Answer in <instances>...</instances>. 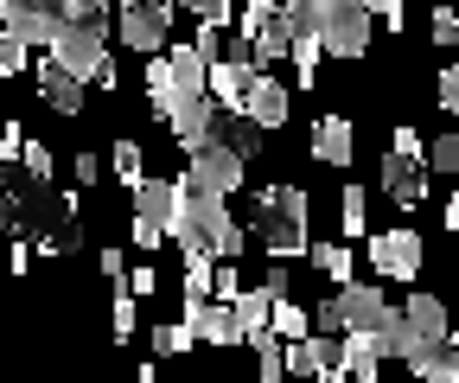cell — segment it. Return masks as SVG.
<instances>
[{"label":"cell","instance_id":"obj_1","mask_svg":"<svg viewBox=\"0 0 459 383\" xmlns=\"http://www.w3.org/2000/svg\"><path fill=\"white\" fill-rule=\"evenodd\" d=\"M7 224H13V231H32V243H39L45 256H71V249L83 243L77 217L51 198V179H26L20 160L7 167Z\"/></svg>","mask_w":459,"mask_h":383},{"label":"cell","instance_id":"obj_2","mask_svg":"<svg viewBox=\"0 0 459 383\" xmlns=\"http://www.w3.org/2000/svg\"><path fill=\"white\" fill-rule=\"evenodd\" d=\"M179 186H186V179H179ZM172 237H179V249H186V256H204V262H237V249H243V237H249V231L230 224V205H223L217 192L186 186Z\"/></svg>","mask_w":459,"mask_h":383},{"label":"cell","instance_id":"obj_3","mask_svg":"<svg viewBox=\"0 0 459 383\" xmlns=\"http://www.w3.org/2000/svg\"><path fill=\"white\" fill-rule=\"evenodd\" d=\"M281 13L300 32H319L332 58H364V45H370V7L364 0H281Z\"/></svg>","mask_w":459,"mask_h":383},{"label":"cell","instance_id":"obj_4","mask_svg":"<svg viewBox=\"0 0 459 383\" xmlns=\"http://www.w3.org/2000/svg\"><path fill=\"white\" fill-rule=\"evenodd\" d=\"M255 243L274 256V262H294V256H307L313 243H307V192L300 186H268L262 198H255Z\"/></svg>","mask_w":459,"mask_h":383},{"label":"cell","instance_id":"obj_5","mask_svg":"<svg viewBox=\"0 0 459 383\" xmlns=\"http://www.w3.org/2000/svg\"><path fill=\"white\" fill-rule=\"evenodd\" d=\"M45 51H51L65 71H77V77H90V83H102V90L122 83V77H115V65H108V20H102V13H71Z\"/></svg>","mask_w":459,"mask_h":383},{"label":"cell","instance_id":"obj_6","mask_svg":"<svg viewBox=\"0 0 459 383\" xmlns=\"http://www.w3.org/2000/svg\"><path fill=\"white\" fill-rule=\"evenodd\" d=\"M383 313H389L383 288L344 282V288H338V294L313 313V326H319V333H383Z\"/></svg>","mask_w":459,"mask_h":383},{"label":"cell","instance_id":"obj_7","mask_svg":"<svg viewBox=\"0 0 459 383\" xmlns=\"http://www.w3.org/2000/svg\"><path fill=\"white\" fill-rule=\"evenodd\" d=\"M179 198H186V186H172V179H141L134 186V243L141 249L172 237V224H179Z\"/></svg>","mask_w":459,"mask_h":383},{"label":"cell","instance_id":"obj_8","mask_svg":"<svg viewBox=\"0 0 459 383\" xmlns=\"http://www.w3.org/2000/svg\"><path fill=\"white\" fill-rule=\"evenodd\" d=\"M243 167H249V160H243L237 147L211 141V147H198V153H192V167H186V186H198V192H217V198H230V192L243 186Z\"/></svg>","mask_w":459,"mask_h":383},{"label":"cell","instance_id":"obj_9","mask_svg":"<svg viewBox=\"0 0 459 383\" xmlns=\"http://www.w3.org/2000/svg\"><path fill=\"white\" fill-rule=\"evenodd\" d=\"M0 20H7V32H20L32 45H51L57 26L71 20V0H0Z\"/></svg>","mask_w":459,"mask_h":383},{"label":"cell","instance_id":"obj_10","mask_svg":"<svg viewBox=\"0 0 459 383\" xmlns=\"http://www.w3.org/2000/svg\"><path fill=\"white\" fill-rule=\"evenodd\" d=\"M287 370L294 377H338L344 370V333H319L313 326L307 339L287 345Z\"/></svg>","mask_w":459,"mask_h":383},{"label":"cell","instance_id":"obj_11","mask_svg":"<svg viewBox=\"0 0 459 383\" xmlns=\"http://www.w3.org/2000/svg\"><path fill=\"white\" fill-rule=\"evenodd\" d=\"M370 262L389 282H415L421 275V237L415 231H377L370 237Z\"/></svg>","mask_w":459,"mask_h":383},{"label":"cell","instance_id":"obj_12","mask_svg":"<svg viewBox=\"0 0 459 383\" xmlns=\"http://www.w3.org/2000/svg\"><path fill=\"white\" fill-rule=\"evenodd\" d=\"M122 39L134 45V51H166V26H172V0H134V7H122Z\"/></svg>","mask_w":459,"mask_h":383},{"label":"cell","instance_id":"obj_13","mask_svg":"<svg viewBox=\"0 0 459 383\" xmlns=\"http://www.w3.org/2000/svg\"><path fill=\"white\" fill-rule=\"evenodd\" d=\"M383 192L402 205V211H415L421 198H428V173H421V153H409V147H389L383 153Z\"/></svg>","mask_w":459,"mask_h":383},{"label":"cell","instance_id":"obj_14","mask_svg":"<svg viewBox=\"0 0 459 383\" xmlns=\"http://www.w3.org/2000/svg\"><path fill=\"white\" fill-rule=\"evenodd\" d=\"M211 116H217V96H211V90H198V96H179V102L166 109V128L198 153V147H211Z\"/></svg>","mask_w":459,"mask_h":383},{"label":"cell","instance_id":"obj_15","mask_svg":"<svg viewBox=\"0 0 459 383\" xmlns=\"http://www.w3.org/2000/svg\"><path fill=\"white\" fill-rule=\"evenodd\" d=\"M186 319H192V333L198 339H211V345H237L243 339V326H237V307H230V300H192L186 307Z\"/></svg>","mask_w":459,"mask_h":383},{"label":"cell","instance_id":"obj_16","mask_svg":"<svg viewBox=\"0 0 459 383\" xmlns=\"http://www.w3.org/2000/svg\"><path fill=\"white\" fill-rule=\"evenodd\" d=\"M32 77H39V96H45V102L57 109V116H77V109H83V83H90V77L65 71L57 58H45V65H39Z\"/></svg>","mask_w":459,"mask_h":383},{"label":"cell","instance_id":"obj_17","mask_svg":"<svg viewBox=\"0 0 459 383\" xmlns=\"http://www.w3.org/2000/svg\"><path fill=\"white\" fill-rule=\"evenodd\" d=\"M255 77H262V65H249V58H217L211 65V96L223 109H243L249 90H255Z\"/></svg>","mask_w":459,"mask_h":383},{"label":"cell","instance_id":"obj_18","mask_svg":"<svg viewBox=\"0 0 459 383\" xmlns=\"http://www.w3.org/2000/svg\"><path fill=\"white\" fill-rule=\"evenodd\" d=\"M383 358H389V345H383V333H344V370H351L358 383H377V370H383Z\"/></svg>","mask_w":459,"mask_h":383},{"label":"cell","instance_id":"obj_19","mask_svg":"<svg viewBox=\"0 0 459 383\" xmlns=\"http://www.w3.org/2000/svg\"><path fill=\"white\" fill-rule=\"evenodd\" d=\"M243 109H249L262 128H281V122H287V109H294V96L281 90V77H255V90H249V102H243Z\"/></svg>","mask_w":459,"mask_h":383},{"label":"cell","instance_id":"obj_20","mask_svg":"<svg viewBox=\"0 0 459 383\" xmlns=\"http://www.w3.org/2000/svg\"><path fill=\"white\" fill-rule=\"evenodd\" d=\"M313 153L325 160V167H351V122H344V116H319Z\"/></svg>","mask_w":459,"mask_h":383},{"label":"cell","instance_id":"obj_21","mask_svg":"<svg viewBox=\"0 0 459 383\" xmlns=\"http://www.w3.org/2000/svg\"><path fill=\"white\" fill-rule=\"evenodd\" d=\"M274 288H243L237 300H230V307H237V326H243V339L249 333H268V326H274Z\"/></svg>","mask_w":459,"mask_h":383},{"label":"cell","instance_id":"obj_22","mask_svg":"<svg viewBox=\"0 0 459 383\" xmlns=\"http://www.w3.org/2000/svg\"><path fill=\"white\" fill-rule=\"evenodd\" d=\"M166 58H172V77H179V96H198V90H211V58H204L198 45H172Z\"/></svg>","mask_w":459,"mask_h":383},{"label":"cell","instance_id":"obj_23","mask_svg":"<svg viewBox=\"0 0 459 383\" xmlns=\"http://www.w3.org/2000/svg\"><path fill=\"white\" fill-rule=\"evenodd\" d=\"M409 364H415V377H434V383H459V339H440V345L415 352Z\"/></svg>","mask_w":459,"mask_h":383},{"label":"cell","instance_id":"obj_24","mask_svg":"<svg viewBox=\"0 0 459 383\" xmlns=\"http://www.w3.org/2000/svg\"><path fill=\"white\" fill-rule=\"evenodd\" d=\"M147 102H153V116H166V109L179 102V77H172V58H153V65H147Z\"/></svg>","mask_w":459,"mask_h":383},{"label":"cell","instance_id":"obj_25","mask_svg":"<svg viewBox=\"0 0 459 383\" xmlns=\"http://www.w3.org/2000/svg\"><path fill=\"white\" fill-rule=\"evenodd\" d=\"M274 333H281V339H307V333H313V313L281 294V300H274Z\"/></svg>","mask_w":459,"mask_h":383},{"label":"cell","instance_id":"obj_26","mask_svg":"<svg viewBox=\"0 0 459 383\" xmlns=\"http://www.w3.org/2000/svg\"><path fill=\"white\" fill-rule=\"evenodd\" d=\"M313 262H319V275H325V282H351V249H344V243H319Z\"/></svg>","mask_w":459,"mask_h":383},{"label":"cell","instance_id":"obj_27","mask_svg":"<svg viewBox=\"0 0 459 383\" xmlns=\"http://www.w3.org/2000/svg\"><path fill=\"white\" fill-rule=\"evenodd\" d=\"M364 211H370L364 186H344V205H338V224H344V237H364Z\"/></svg>","mask_w":459,"mask_h":383},{"label":"cell","instance_id":"obj_28","mask_svg":"<svg viewBox=\"0 0 459 383\" xmlns=\"http://www.w3.org/2000/svg\"><path fill=\"white\" fill-rule=\"evenodd\" d=\"M198 333H192V319H179V326H160V333H153V352L160 358H172V352H186Z\"/></svg>","mask_w":459,"mask_h":383},{"label":"cell","instance_id":"obj_29","mask_svg":"<svg viewBox=\"0 0 459 383\" xmlns=\"http://www.w3.org/2000/svg\"><path fill=\"white\" fill-rule=\"evenodd\" d=\"M26 45H32V39L0 32V71H7V77H20V71H26Z\"/></svg>","mask_w":459,"mask_h":383},{"label":"cell","instance_id":"obj_30","mask_svg":"<svg viewBox=\"0 0 459 383\" xmlns=\"http://www.w3.org/2000/svg\"><path fill=\"white\" fill-rule=\"evenodd\" d=\"M108 160H115V173H122L128 186H141V147H134V141H122V147H115Z\"/></svg>","mask_w":459,"mask_h":383},{"label":"cell","instance_id":"obj_31","mask_svg":"<svg viewBox=\"0 0 459 383\" xmlns=\"http://www.w3.org/2000/svg\"><path fill=\"white\" fill-rule=\"evenodd\" d=\"M428 167H434V173H453V167H459V135H440V141H434Z\"/></svg>","mask_w":459,"mask_h":383},{"label":"cell","instance_id":"obj_32","mask_svg":"<svg viewBox=\"0 0 459 383\" xmlns=\"http://www.w3.org/2000/svg\"><path fill=\"white\" fill-rule=\"evenodd\" d=\"M434 39L440 45H459V13L446 7V0H434Z\"/></svg>","mask_w":459,"mask_h":383},{"label":"cell","instance_id":"obj_33","mask_svg":"<svg viewBox=\"0 0 459 383\" xmlns=\"http://www.w3.org/2000/svg\"><path fill=\"white\" fill-rule=\"evenodd\" d=\"M128 333H134V294L122 288V294H115V339L128 345Z\"/></svg>","mask_w":459,"mask_h":383},{"label":"cell","instance_id":"obj_34","mask_svg":"<svg viewBox=\"0 0 459 383\" xmlns=\"http://www.w3.org/2000/svg\"><path fill=\"white\" fill-rule=\"evenodd\" d=\"M217 32H223V26H217V20H204V26H198V32H192V45H198V51H204V58H211V65H217V58H223V39H217Z\"/></svg>","mask_w":459,"mask_h":383},{"label":"cell","instance_id":"obj_35","mask_svg":"<svg viewBox=\"0 0 459 383\" xmlns=\"http://www.w3.org/2000/svg\"><path fill=\"white\" fill-rule=\"evenodd\" d=\"M186 13H198V20H217V26H230V0H179Z\"/></svg>","mask_w":459,"mask_h":383},{"label":"cell","instance_id":"obj_36","mask_svg":"<svg viewBox=\"0 0 459 383\" xmlns=\"http://www.w3.org/2000/svg\"><path fill=\"white\" fill-rule=\"evenodd\" d=\"M20 160H26V173H32V179H51V147L26 141V153H20Z\"/></svg>","mask_w":459,"mask_h":383},{"label":"cell","instance_id":"obj_37","mask_svg":"<svg viewBox=\"0 0 459 383\" xmlns=\"http://www.w3.org/2000/svg\"><path fill=\"white\" fill-rule=\"evenodd\" d=\"M440 109H446V116H459V65L440 71Z\"/></svg>","mask_w":459,"mask_h":383},{"label":"cell","instance_id":"obj_38","mask_svg":"<svg viewBox=\"0 0 459 383\" xmlns=\"http://www.w3.org/2000/svg\"><path fill=\"white\" fill-rule=\"evenodd\" d=\"M370 13H383V26H402V0H364Z\"/></svg>","mask_w":459,"mask_h":383},{"label":"cell","instance_id":"obj_39","mask_svg":"<svg viewBox=\"0 0 459 383\" xmlns=\"http://www.w3.org/2000/svg\"><path fill=\"white\" fill-rule=\"evenodd\" d=\"M102 7H134V0H71V13H102Z\"/></svg>","mask_w":459,"mask_h":383},{"label":"cell","instance_id":"obj_40","mask_svg":"<svg viewBox=\"0 0 459 383\" xmlns=\"http://www.w3.org/2000/svg\"><path fill=\"white\" fill-rule=\"evenodd\" d=\"M96 173H102V160H96V153H77V186H90Z\"/></svg>","mask_w":459,"mask_h":383},{"label":"cell","instance_id":"obj_41","mask_svg":"<svg viewBox=\"0 0 459 383\" xmlns=\"http://www.w3.org/2000/svg\"><path fill=\"white\" fill-rule=\"evenodd\" d=\"M122 268H128L122 249H102V275H108V282H122Z\"/></svg>","mask_w":459,"mask_h":383},{"label":"cell","instance_id":"obj_42","mask_svg":"<svg viewBox=\"0 0 459 383\" xmlns=\"http://www.w3.org/2000/svg\"><path fill=\"white\" fill-rule=\"evenodd\" d=\"M128 282H134V294H153V288H160V275H153V268H134Z\"/></svg>","mask_w":459,"mask_h":383},{"label":"cell","instance_id":"obj_43","mask_svg":"<svg viewBox=\"0 0 459 383\" xmlns=\"http://www.w3.org/2000/svg\"><path fill=\"white\" fill-rule=\"evenodd\" d=\"M446 231H459V198H446Z\"/></svg>","mask_w":459,"mask_h":383},{"label":"cell","instance_id":"obj_44","mask_svg":"<svg viewBox=\"0 0 459 383\" xmlns=\"http://www.w3.org/2000/svg\"><path fill=\"white\" fill-rule=\"evenodd\" d=\"M453 339H459V326H453Z\"/></svg>","mask_w":459,"mask_h":383},{"label":"cell","instance_id":"obj_45","mask_svg":"<svg viewBox=\"0 0 459 383\" xmlns=\"http://www.w3.org/2000/svg\"><path fill=\"white\" fill-rule=\"evenodd\" d=\"M428 7H434V0H428Z\"/></svg>","mask_w":459,"mask_h":383}]
</instances>
